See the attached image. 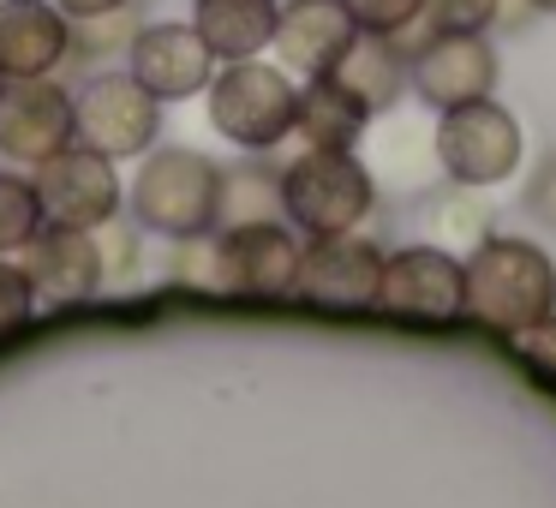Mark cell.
I'll return each mask as SVG.
<instances>
[{
    "instance_id": "cell-4",
    "label": "cell",
    "mask_w": 556,
    "mask_h": 508,
    "mask_svg": "<svg viewBox=\"0 0 556 508\" xmlns=\"http://www.w3.org/2000/svg\"><path fill=\"white\" fill-rule=\"evenodd\" d=\"M216 192L222 168L204 150H144V168L132 180V221L162 240H186V233L216 228Z\"/></svg>"
},
{
    "instance_id": "cell-5",
    "label": "cell",
    "mask_w": 556,
    "mask_h": 508,
    "mask_svg": "<svg viewBox=\"0 0 556 508\" xmlns=\"http://www.w3.org/2000/svg\"><path fill=\"white\" fill-rule=\"evenodd\" d=\"M377 312L395 317L407 329H448L467 312V269L455 252L419 240L383 257V281H377Z\"/></svg>"
},
{
    "instance_id": "cell-20",
    "label": "cell",
    "mask_w": 556,
    "mask_h": 508,
    "mask_svg": "<svg viewBox=\"0 0 556 508\" xmlns=\"http://www.w3.org/2000/svg\"><path fill=\"white\" fill-rule=\"evenodd\" d=\"M252 221H288V209H281V168H269V162L222 168L216 228H252Z\"/></svg>"
},
{
    "instance_id": "cell-2",
    "label": "cell",
    "mask_w": 556,
    "mask_h": 508,
    "mask_svg": "<svg viewBox=\"0 0 556 508\" xmlns=\"http://www.w3.org/2000/svg\"><path fill=\"white\" fill-rule=\"evenodd\" d=\"M210 97V126H216L228 144L252 150V156H269L293 138V109H300V85L288 78L281 61H222L216 78L204 85Z\"/></svg>"
},
{
    "instance_id": "cell-17",
    "label": "cell",
    "mask_w": 556,
    "mask_h": 508,
    "mask_svg": "<svg viewBox=\"0 0 556 508\" xmlns=\"http://www.w3.org/2000/svg\"><path fill=\"white\" fill-rule=\"evenodd\" d=\"M324 78H329V85H336L359 114H371V120H377V114H389L401 97H407V54H401L389 37L359 30V37L341 49V61L329 66Z\"/></svg>"
},
{
    "instance_id": "cell-15",
    "label": "cell",
    "mask_w": 556,
    "mask_h": 508,
    "mask_svg": "<svg viewBox=\"0 0 556 508\" xmlns=\"http://www.w3.org/2000/svg\"><path fill=\"white\" fill-rule=\"evenodd\" d=\"M73 61V18L54 0H0V78H54Z\"/></svg>"
},
{
    "instance_id": "cell-12",
    "label": "cell",
    "mask_w": 556,
    "mask_h": 508,
    "mask_svg": "<svg viewBox=\"0 0 556 508\" xmlns=\"http://www.w3.org/2000/svg\"><path fill=\"white\" fill-rule=\"evenodd\" d=\"M73 144V97L54 78H13L0 90V156L37 168Z\"/></svg>"
},
{
    "instance_id": "cell-29",
    "label": "cell",
    "mask_w": 556,
    "mask_h": 508,
    "mask_svg": "<svg viewBox=\"0 0 556 508\" xmlns=\"http://www.w3.org/2000/svg\"><path fill=\"white\" fill-rule=\"evenodd\" d=\"M425 18L437 30H491L496 0H425Z\"/></svg>"
},
{
    "instance_id": "cell-10",
    "label": "cell",
    "mask_w": 556,
    "mask_h": 508,
    "mask_svg": "<svg viewBox=\"0 0 556 508\" xmlns=\"http://www.w3.org/2000/svg\"><path fill=\"white\" fill-rule=\"evenodd\" d=\"M407 90L425 109H460L496 90V49L484 30H437L407 61Z\"/></svg>"
},
{
    "instance_id": "cell-27",
    "label": "cell",
    "mask_w": 556,
    "mask_h": 508,
    "mask_svg": "<svg viewBox=\"0 0 556 508\" xmlns=\"http://www.w3.org/2000/svg\"><path fill=\"white\" fill-rule=\"evenodd\" d=\"M348 7V18L359 30H371V37H395L401 25H413V18L425 13V0H341Z\"/></svg>"
},
{
    "instance_id": "cell-32",
    "label": "cell",
    "mask_w": 556,
    "mask_h": 508,
    "mask_svg": "<svg viewBox=\"0 0 556 508\" xmlns=\"http://www.w3.org/2000/svg\"><path fill=\"white\" fill-rule=\"evenodd\" d=\"M66 18H97V13H114V7H126V0H54Z\"/></svg>"
},
{
    "instance_id": "cell-24",
    "label": "cell",
    "mask_w": 556,
    "mask_h": 508,
    "mask_svg": "<svg viewBox=\"0 0 556 508\" xmlns=\"http://www.w3.org/2000/svg\"><path fill=\"white\" fill-rule=\"evenodd\" d=\"M90 240H97V257H102V288H126L138 276V240H144V228L109 216L90 228Z\"/></svg>"
},
{
    "instance_id": "cell-34",
    "label": "cell",
    "mask_w": 556,
    "mask_h": 508,
    "mask_svg": "<svg viewBox=\"0 0 556 508\" xmlns=\"http://www.w3.org/2000/svg\"><path fill=\"white\" fill-rule=\"evenodd\" d=\"M0 90H7V78H0Z\"/></svg>"
},
{
    "instance_id": "cell-22",
    "label": "cell",
    "mask_w": 556,
    "mask_h": 508,
    "mask_svg": "<svg viewBox=\"0 0 556 508\" xmlns=\"http://www.w3.org/2000/svg\"><path fill=\"white\" fill-rule=\"evenodd\" d=\"M144 25V0H126L114 13L97 18H73V61H109V54H126Z\"/></svg>"
},
{
    "instance_id": "cell-3",
    "label": "cell",
    "mask_w": 556,
    "mask_h": 508,
    "mask_svg": "<svg viewBox=\"0 0 556 508\" xmlns=\"http://www.w3.org/2000/svg\"><path fill=\"white\" fill-rule=\"evenodd\" d=\"M377 180L353 150H293L281 162V209L300 233H348L371 216Z\"/></svg>"
},
{
    "instance_id": "cell-31",
    "label": "cell",
    "mask_w": 556,
    "mask_h": 508,
    "mask_svg": "<svg viewBox=\"0 0 556 508\" xmlns=\"http://www.w3.org/2000/svg\"><path fill=\"white\" fill-rule=\"evenodd\" d=\"M532 18H539V7H532V0H496V25L491 30H527Z\"/></svg>"
},
{
    "instance_id": "cell-9",
    "label": "cell",
    "mask_w": 556,
    "mask_h": 508,
    "mask_svg": "<svg viewBox=\"0 0 556 508\" xmlns=\"http://www.w3.org/2000/svg\"><path fill=\"white\" fill-rule=\"evenodd\" d=\"M30 186H37L42 221H54V228H97V221L121 216V174L109 156L85 144H66L49 162H37Z\"/></svg>"
},
{
    "instance_id": "cell-11",
    "label": "cell",
    "mask_w": 556,
    "mask_h": 508,
    "mask_svg": "<svg viewBox=\"0 0 556 508\" xmlns=\"http://www.w3.org/2000/svg\"><path fill=\"white\" fill-rule=\"evenodd\" d=\"M126 73L150 90L156 102H186L216 78V54L180 18H156V25H138L132 49H126Z\"/></svg>"
},
{
    "instance_id": "cell-19",
    "label": "cell",
    "mask_w": 556,
    "mask_h": 508,
    "mask_svg": "<svg viewBox=\"0 0 556 508\" xmlns=\"http://www.w3.org/2000/svg\"><path fill=\"white\" fill-rule=\"evenodd\" d=\"M371 126V114H359L329 78L300 85V109H293V144L300 150H353Z\"/></svg>"
},
{
    "instance_id": "cell-28",
    "label": "cell",
    "mask_w": 556,
    "mask_h": 508,
    "mask_svg": "<svg viewBox=\"0 0 556 508\" xmlns=\"http://www.w3.org/2000/svg\"><path fill=\"white\" fill-rule=\"evenodd\" d=\"M30 312H37V300H30L25 269L0 257V341H7V335H18V329L30 323Z\"/></svg>"
},
{
    "instance_id": "cell-8",
    "label": "cell",
    "mask_w": 556,
    "mask_h": 508,
    "mask_svg": "<svg viewBox=\"0 0 556 508\" xmlns=\"http://www.w3.org/2000/svg\"><path fill=\"white\" fill-rule=\"evenodd\" d=\"M377 281H383V245L359 240V233H317L312 245H300L288 293L317 312H371Z\"/></svg>"
},
{
    "instance_id": "cell-30",
    "label": "cell",
    "mask_w": 556,
    "mask_h": 508,
    "mask_svg": "<svg viewBox=\"0 0 556 508\" xmlns=\"http://www.w3.org/2000/svg\"><path fill=\"white\" fill-rule=\"evenodd\" d=\"M527 209H532V216H544V221H556V156L544 162L539 174H532V186H527Z\"/></svg>"
},
{
    "instance_id": "cell-7",
    "label": "cell",
    "mask_w": 556,
    "mask_h": 508,
    "mask_svg": "<svg viewBox=\"0 0 556 508\" xmlns=\"http://www.w3.org/2000/svg\"><path fill=\"white\" fill-rule=\"evenodd\" d=\"M156 132H162V102L132 73H97L73 97V144L97 150L109 162H132L144 150H156Z\"/></svg>"
},
{
    "instance_id": "cell-33",
    "label": "cell",
    "mask_w": 556,
    "mask_h": 508,
    "mask_svg": "<svg viewBox=\"0 0 556 508\" xmlns=\"http://www.w3.org/2000/svg\"><path fill=\"white\" fill-rule=\"evenodd\" d=\"M532 7H539V13H556V0H532Z\"/></svg>"
},
{
    "instance_id": "cell-6",
    "label": "cell",
    "mask_w": 556,
    "mask_h": 508,
    "mask_svg": "<svg viewBox=\"0 0 556 508\" xmlns=\"http://www.w3.org/2000/svg\"><path fill=\"white\" fill-rule=\"evenodd\" d=\"M437 150V168L448 174L455 186H503L520 174V126L503 102L479 97V102H460V109H443L431 132Z\"/></svg>"
},
{
    "instance_id": "cell-25",
    "label": "cell",
    "mask_w": 556,
    "mask_h": 508,
    "mask_svg": "<svg viewBox=\"0 0 556 508\" xmlns=\"http://www.w3.org/2000/svg\"><path fill=\"white\" fill-rule=\"evenodd\" d=\"M174 281L198 293H222V257H216V228L174 240Z\"/></svg>"
},
{
    "instance_id": "cell-16",
    "label": "cell",
    "mask_w": 556,
    "mask_h": 508,
    "mask_svg": "<svg viewBox=\"0 0 556 508\" xmlns=\"http://www.w3.org/2000/svg\"><path fill=\"white\" fill-rule=\"evenodd\" d=\"M359 37V25L348 18L341 0H281L276 13V42L269 49L281 54V66L300 78H324L329 66L341 61V49Z\"/></svg>"
},
{
    "instance_id": "cell-18",
    "label": "cell",
    "mask_w": 556,
    "mask_h": 508,
    "mask_svg": "<svg viewBox=\"0 0 556 508\" xmlns=\"http://www.w3.org/2000/svg\"><path fill=\"white\" fill-rule=\"evenodd\" d=\"M276 13L281 0H192V30L210 42L222 61H252L276 42Z\"/></svg>"
},
{
    "instance_id": "cell-21",
    "label": "cell",
    "mask_w": 556,
    "mask_h": 508,
    "mask_svg": "<svg viewBox=\"0 0 556 508\" xmlns=\"http://www.w3.org/2000/svg\"><path fill=\"white\" fill-rule=\"evenodd\" d=\"M425 221H431V245H443V252H455V257L479 252V245L491 240V204L479 198V186L448 180V192L431 198Z\"/></svg>"
},
{
    "instance_id": "cell-1",
    "label": "cell",
    "mask_w": 556,
    "mask_h": 508,
    "mask_svg": "<svg viewBox=\"0 0 556 508\" xmlns=\"http://www.w3.org/2000/svg\"><path fill=\"white\" fill-rule=\"evenodd\" d=\"M460 269H467V312H460V323H479L484 335L508 341L515 329L556 312V264L532 240L491 233L479 252L460 257Z\"/></svg>"
},
{
    "instance_id": "cell-26",
    "label": "cell",
    "mask_w": 556,
    "mask_h": 508,
    "mask_svg": "<svg viewBox=\"0 0 556 508\" xmlns=\"http://www.w3.org/2000/svg\"><path fill=\"white\" fill-rule=\"evenodd\" d=\"M508 347H515L520 365H527L532 383H544L556 395V312H544L539 323L515 329V335H508Z\"/></svg>"
},
{
    "instance_id": "cell-14",
    "label": "cell",
    "mask_w": 556,
    "mask_h": 508,
    "mask_svg": "<svg viewBox=\"0 0 556 508\" xmlns=\"http://www.w3.org/2000/svg\"><path fill=\"white\" fill-rule=\"evenodd\" d=\"M216 257H222V293L276 300V293H288V281H293V264H300V240L288 233V221L216 228Z\"/></svg>"
},
{
    "instance_id": "cell-13",
    "label": "cell",
    "mask_w": 556,
    "mask_h": 508,
    "mask_svg": "<svg viewBox=\"0 0 556 508\" xmlns=\"http://www.w3.org/2000/svg\"><path fill=\"white\" fill-rule=\"evenodd\" d=\"M18 269H25L37 305H85L102 293V257H97L90 228H54V221H42L37 240L18 252Z\"/></svg>"
},
{
    "instance_id": "cell-23",
    "label": "cell",
    "mask_w": 556,
    "mask_h": 508,
    "mask_svg": "<svg viewBox=\"0 0 556 508\" xmlns=\"http://www.w3.org/2000/svg\"><path fill=\"white\" fill-rule=\"evenodd\" d=\"M42 228V204H37V186L25 174H0V257L25 252Z\"/></svg>"
}]
</instances>
